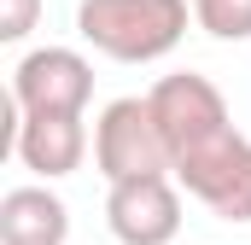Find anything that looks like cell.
Wrapping results in <instances>:
<instances>
[{
    "instance_id": "6da1fadb",
    "label": "cell",
    "mask_w": 251,
    "mask_h": 245,
    "mask_svg": "<svg viewBox=\"0 0 251 245\" xmlns=\"http://www.w3.org/2000/svg\"><path fill=\"white\" fill-rule=\"evenodd\" d=\"M187 0H76V35L117 64H152L181 47Z\"/></svg>"
},
{
    "instance_id": "7a4b0ae2",
    "label": "cell",
    "mask_w": 251,
    "mask_h": 245,
    "mask_svg": "<svg viewBox=\"0 0 251 245\" xmlns=\"http://www.w3.org/2000/svg\"><path fill=\"white\" fill-rule=\"evenodd\" d=\"M146 105H152L158 134H164V146H170V175H176V164H181V158H193L199 146H210L216 134H228V128H234L222 88H216L210 76H199V70L158 76V82H152V94H146Z\"/></svg>"
},
{
    "instance_id": "3957f363",
    "label": "cell",
    "mask_w": 251,
    "mask_h": 245,
    "mask_svg": "<svg viewBox=\"0 0 251 245\" xmlns=\"http://www.w3.org/2000/svg\"><path fill=\"white\" fill-rule=\"evenodd\" d=\"M94 170L105 181H140V175H170V146L158 134V117L140 94L111 99L94 122Z\"/></svg>"
},
{
    "instance_id": "277c9868",
    "label": "cell",
    "mask_w": 251,
    "mask_h": 245,
    "mask_svg": "<svg viewBox=\"0 0 251 245\" xmlns=\"http://www.w3.org/2000/svg\"><path fill=\"white\" fill-rule=\"evenodd\" d=\"M88 94H94V64L76 47H35L12 70L18 117H82Z\"/></svg>"
},
{
    "instance_id": "5b68a950",
    "label": "cell",
    "mask_w": 251,
    "mask_h": 245,
    "mask_svg": "<svg viewBox=\"0 0 251 245\" xmlns=\"http://www.w3.org/2000/svg\"><path fill=\"white\" fill-rule=\"evenodd\" d=\"M176 181L187 187L210 216H222V222H251V140L240 128L216 134L210 146H199L193 158L176 164Z\"/></svg>"
},
{
    "instance_id": "8992f818",
    "label": "cell",
    "mask_w": 251,
    "mask_h": 245,
    "mask_svg": "<svg viewBox=\"0 0 251 245\" xmlns=\"http://www.w3.org/2000/svg\"><path fill=\"white\" fill-rule=\"evenodd\" d=\"M105 228L117 245H176L181 234V193L170 175L117 181L105 193Z\"/></svg>"
},
{
    "instance_id": "52a82bcc",
    "label": "cell",
    "mask_w": 251,
    "mask_h": 245,
    "mask_svg": "<svg viewBox=\"0 0 251 245\" xmlns=\"http://www.w3.org/2000/svg\"><path fill=\"white\" fill-rule=\"evenodd\" d=\"M12 146H18L24 170H35L41 181H59L70 170H82V158H88V128H82V117H18Z\"/></svg>"
},
{
    "instance_id": "ba28073f",
    "label": "cell",
    "mask_w": 251,
    "mask_h": 245,
    "mask_svg": "<svg viewBox=\"0 0 251 245\" xmlns=\"http://www.w3.org/2000/svg\"><path fill=\"white\" fill-rule=\"evenodd\" d=\"M70 204L53 187H12L0 198V245H64Z\"/></svg>"
},
{
    "instance_id": "9c48e42d",
    "label": "cell",
    "mask_w": 251,
    "mask_h": 245,
    "mask_svg": "<svg viewBox=\"0 0 251 245\" xmlns=\"http://www.w3.org/2000/svg\"><path fill=\"white\" fill-rule=\"evenodd\" d=\"M193 18L216 41H246L251 35V0H193Z\"/></svg>"
},
{
    "instance_id": "30bf717a",
    "label": "cell",
    "mask_w": 251,
    "mask_h": 245,
    "mask_svg": "<svg viewBox=\"0 0 251 245\" xmlns=\"http://www.w3.org/2000/svg\"><path fill=\"white\" fill-rule=\"evenodd\" d=\"M41 18V0H0V41H24Z\"/></svg>"
}]
</instances>
